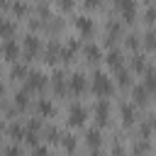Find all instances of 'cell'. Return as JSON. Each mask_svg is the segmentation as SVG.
Returning <instances> with one entry per match:
<instances>
[{
  "label": "cell",
  "instance_id": "1",
  "mask_svg": "<svg viewBox=\"0 0 156 156\" xmlns=\"http://www.w3.org/2000/svg\"><path fill=\"white\" fill-rule=\"evenodd\" d=\"M93 90H95V95L105 98V95H110V93L115 90V85H112V80H110L107 73L95 71V73H93Z\"/></svg>",
  "mask_w": 156,
  "mask_h": 156
},
{
  "label": "cell",
  "instance_id": "2",
  "mask_svg": "<svg viewBox=\"0 0 156 156\" xmlns=\"http://www.w3.org/2000/svg\"><path fill=\"white\" fill-rule=\"evenodd\" d=\"M85 119H88V110H85L83 105L73 102V105L68 107V124H71V127H83Z\"/></svg>",
  "mask_w": 156,
  "mask_h": 156
},
{
  "label": "cell",
  "instance_id": "3",
  "mask_svg": "<svg viewBox=\"0 0 156 156\" xmlns=\"http://www.w3.org/2000/svg\"><path fill=\"white\" fill-rule=\"evenodd\" d=\"M22 46H24V56H27V61L39 51V37L34 34V32H29L24 39H22Z\"/></svg>",
  "mask_w": 156,
  "mask_h": 156
},
{
  "label": "cell",
  "instance_id": "4",
  "mask_svg": "<svg viewBox=\"0 0 156 156\" xmlns=\"http://www.w3.org/2000/svg\"><path fill=\"white\" fill-rule=\"evenodd\" d=\"M107 119H110V105L105 98H100L95 105V122H98V127H102V124H107Z\"/></svg>",
  "mask_w": 156,
  "mask_h": 156
},
{
  "label": "cell",
  "instance_id": "5",
  "mask_svg": "<svg viewBox=\"0 0 156 156\" xmlns=\"http://www.w3.org/2000/svg\"><path fill=\"white\" fill-rule=\"evenodd\" d=\"M117 10L122 12L124 22H134V17H136V2H132V0H119V2H117Z\"/></svg>",
  "mask_w": 156,
  "mask_h": 156
},
{
  "label": "cell",
  "instance_id": "6",
  "mask_svg": "<svg viewBox=\"0 0 156 156\" xmlns=\"http://www.w3.org/2000/svg\"><path fill=\"white\" fill-rule=\"evenodd\" d=\"M44 85H46V76H44L41 71H37V68L29 71V76H27V88H29V90H41Z\"/></svg>",
  "mask_w": 156,
  "mask_h": 156
},
{
  "label": "cell",
  "instance_id": "7",
  "mask_svg": "<svg viewBox=\"0 0 156 156\" xmlns=\"http://www.w3.org/2000/svg\"><path fill=\"white\" fill-rule=\"evenodd\" d=\"M2 54H5L7 61H15L20 56V44L15 41V37L12 39H2Z\"/></svg>",
  "mask_w": 156,
  "mask_h": 156
},
{
  "label": "cell",
  "instance_id": "8",
  "mask_svg": "<svg viewBox=\"0 0 156 156\" xmlns=\"http://www.w3.org/2000/svg\"><path fill=\"white\" fill-rule=\"evenodd\" d=\"M73 24H76V29L83 32V34H90V32H93V17H90V15H76V17H73Z\"/></svg>",
  "mask_w": 156,
  "mask_h": 156
},
{
  "label": "cell",
  "instance_id": "9",
  "mask_svg": "<svg viewBox=\"0 0 156 156\" xmlns=\"http://www.w3.org/2000/svg\"><path fill=\"white\" fill-rule=\"evenodd\" d=\"M85 88H88L85 73H83V71H73V73H71V90H73V93H83Z\"/></svg>",
  "mask_w": 156,
  "mask_h": 156
},
{
  "label": "cell",
  "instance_id": "10",
  "mask_svg": "<svg viewBox=\"0 0 156 156\" xmlns=\"http://www.w3.org/2000/svg\"><path fill=\"white\" fill-rule=\"evenodd\" d=\"M107 63H110L115 71H122V68H124V56H122V51H119V49H110V51H107Z\"/></svg>",
  "mask_w": 156,
  "mask_h": 156
},
{
  "label": "cell",
  "instance_id": "11",
  "mask_svg": "<svg viewBox=\"0 0 156 156\" xmlns=\"http://www.w3.org/2000/svg\"><path fill=\"white\" fill-rule=\"evenodd\" d=\"M146 100H149V90L144 88V83L134 85L132 88V102L134 105H146Z\"/></svg>",
  "mask_w": 156,
  "mask_h": 156
},
{
  "label": "cell",
  "instance_id": "12",
  "mask_svg": "<svg viewBox=\"0 0 156 156\" xmlns=\"http://www.w3.org/2000/svg\"><path fill=\"white\" fill-rule=\"evenodd\" d=\"M54 112H56V107H54V102L49 98H41L37 102V115L39 117H54Z\"/></svg>",
  "mask_w": 156,
  "mask_h": 156
},
{
  "label": "cell",
  "instance_id": "13",
  "mask_svg": "<svg viewBox=\"0 0 156 156\" xmlns=\"http://www.w3.org/2000/svg\"><path fill=\"white\" fill-rule=\"evenodd\" d=\"M119 112H122V122H124V124H132V122L136 119V105H134V102H122Z\"/></svg>",
  "mask_w": 156,
  "mask_h": 156
},
{
  "label": "cell",
  "instance_id": "14",
  "mask_svg": "<svg viewBox=\"0 0 156 156\" xmlns=\"http://www.w3.org/2000/svg\"><path fill=\"white\" fill-rule=\"evenodd\" d=\"M83 54H85L88 61H98V58H102V49H100L95 41H88V44L83 46Z\"/></svg>",
  "mask_w": 156,
  "mask_h": 156
},
{
  "label": "cell",
  "instance_id": "15",
  "mask_svg": "<svg viewBox=\"0 0 156 156\" xmlns=\"http://www.w3.org/2000/svg\"><path fill=\"white\" fill-rule=\"evenodd\" d=\"M85 141H88V146H100V141H102V136H100V127H90V129H85Z\"/></svg>",
  "mask_w": 156,
  "mask_h": 156
},
{
  "label": "cell",
  "instance_id": "16",
  "mask_svg": "<svg viewBox=\"0 0 156 156\" xmlns=\"http://www.w3.org/2000/svg\"><path fill=\"white\" fill-rule=\"evenodd\" d=\"M144 88H146V90H154V88H156V68H154V66H149V68L144 71Z\"/></svg>",
  "mask_w": 156,
  "mask_h": 156
},
{
  "label": "cell",
  "instance_id": "17",
  "mask_svg": "<svg viewBox=\"0 0 156 156\" xmlns=\"http://www.w3.org/2000/svg\"><path fill=\"white\" fill-rule=\"evenodd\" d=\"M132 68H134V71H146V68H149V66H146V56L134 51V54H132Z\"/></svg>",
  "mask_w": 156,
  "mask_h": 156
},
{
  "label": "cell",
  "instance_id": "18",
  "mask_svg": "<svg viewBox=\"0 0 156 156\" xmlns=\"http://www.w3.org/2000/svg\"><path fill=\"white\" fill-rule=\"evenodd\" d=\"M51 80H54V88H56V93L61 90H66V76H63V71H54V76H51Z\"/></svg>",
  "mask_w": 156,
  "mask_h": 156
},
{
  "label": "cell",
  "instance_id": "19",
  "mask_svg": "<svg viewBox=\"0 0 156 156\" xmlns=\"http://www.w3.org/2000/svg\"><path fill=\"white\" fill-rule=\"evenodd\" d=\"M27 102H29V100H27V90H17V93H15V105H17L20 110H24Z\"/></svg>",
  "mask_w": 156,
  "mask_h": 156
},
{
  "label": "cell",
  "instance_id": "20",
  "mask_svg": "<svg viewBox=\"0 0 156 156\" xmlns=\"http://www.w3.org/2000/svg\"><path fill=\"white\" fill-rule=\"evenodd\" d=\"M117 80H119V85H129V83H132V73H129L127 68L117 71Z\"/></svg>",
  "mask_w": 156,
  "mask_h": 156
},
{
  "label": "cell",
  "instance_id": "21",
  "mask_svg": "<svg viewBox=\"0 0 156 156\" xmlns=\"http://www.w3.org/2000/svg\"><path fill=\"white\" fill-rule=\"evenodd\" d=\"M144 44H146L149 49H156V32H154V29H146V34H144Z\"/></svg>",
  "mask_w": 156,
  "mask_h": 156
},
{
  "label": "cell",
  "instance_id": "22",
  "mask_svg": "<svg viewBox=\"0 0 156 156\" xmlns=\"http://www.w3.org/2000/svg\"><path fill=\"white\" fill-rule=\"evenodd\" d=\"M46 139H49V141H61L63 134H61L56 127H49V129H46Z\"/></svg>",
  "mask_w": 156,
  "mask_h": 156
},
{
  "label": "cell",
  "instance_id": "23",
  "mask_svg": "<svg viewBox=\"0 0 156 156\" xmlns=\"http://www.w3.org/2000/svg\"><path fill=\"white\" fill-rule=\"evenodd\" d=\"M61 144L66 146V151H73V149H76V136H73V134H63Z\"/></svg>",
  "mask_w": 156,
  "mask_h": 156
},
{
  "label": "cell",
  "instance_id": "24",
  "mask_svg": "<svg viewBox=\"0 0 156 156\" xmlns=\"http://www.w3.org/2000/svg\"><path fill=\"white\" fill-rule=\"evenodd\" d=\"M154 20H156V5H149V7H146V22L151 24Z\"/></svg>",
  "mask_w": 156,
  "mask_h": 156
},
{
  "label": "cell",
  "instance_id": "25",
  "mask_svg": "<svg viewBox=\"0 0 156 156\" xmlns=\"http://www.w3.org/2000/svg\"><path fill=\"white\" fill-rule=\"evenodd\" d=\"M32 156H49V151H46V146H34Z\"/></svg>",
  "mask_w": 156,
  "mask_h": 156
},
{
  "label": "cell",
  "instance_id": "26",
  "mask_svg": "<svg viewBox=\"0 0 156 156\" xmlns=\"http://www.w3.org/2000/svg\"><path fill=\"white\" fill-rule=\"evenodd\" d=\"M127 44H129V46L134 49V46L139 44V37H136V34H129V37H127Z\"/></svg>",
  "mask_w": 156,
  "mask_h": 156
},
{
  "label": "cell",
  "instance_id": "27",
  "mask_svg": "<svg viewBox=\"0 0 156 156\" xmlns=\"http://www.w3.org/2000/svg\"><path fill=\"white\" fill-rule=\"evenodd\" d=\"M5 156H20V149L17 146H7L5 149Z\"/></svg>",
  "mask_w": 156,
  "mask_h": 156
}]
</instances>
